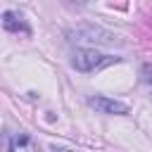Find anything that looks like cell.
<instances>
[{
  "label": "cell",
  "mask_w": 152,
  "mask_h": 152,
  "mask_svg": "<svg viewBox=\"0 0 152 152\" xmlns=\"http://www.w3.org/2000/svg\"><path fill=\"white\" fill-rule=\"evenodd\" d=\"M116 62H119V57H109V55H102L90 48H78L71 57L74 69H78V71H95V69H102V66L116 64Z\"/></svg>",
  "instance_id": "cell-1"
},
{
  "label": "cell",
  "mask_w": 152,
  "mask_h": 152,
  "mask_svg": "<svg viewBox=\"0 0 152 152\" xmlns=\"http://www.w3.org/2000/svg\"><path fill=\"white\" fill-rule=\"evenodd\" d=\"M88 104L100 114H128V104L126 102H119V100H112V97H104V95L90 97Z\"/></svg>",
  "instance_id": "cell-2"
},
{
  "label": "cell",
  "mask_w": 152,
  "mask_h": 152,
  "mask_svg": "<svg viewBox=\"0 0 152 152\" xmlns=\"http://www.w3.org/2000/svg\"><path fill=\"white\" fill-rule=\"evenodd\" d=\"M7 152H38V145L28 133H17V135H12Z\"/></svg>",
  "instance_id": "cell-3"
},
{
  "label": "cell",
  "mask_w": 152,
  "mask_h": 152,
  "mask_svg": "<svg viewBox=\"0 0 152 152\" xmlns=\"http://www.w3.org/2000/svg\"><path fill=\"white\" fill-rule=\"evenodd\" d=\"M2 26L7 28V31H14V33H28V26H26V21H24V17L19 14V12H5L2 14Z\"/></svg>",
  "instance_id": "cell-4"
},
{
  "label": "cell",
  "mask_w": 152,
  "mask_h": 152,
  "mask_svg": "<svg viewBox=\"0 0 152 152\" xmlns=\"http://www.w3.org/2000/svg\"><path fill=\"white\" fill-rule=\"evenodd\" d=\"M140 81L142 83H152V64H142L140 66Z\"/></svg>",
  "instance_id": "cell-5"
},
{
  "label": "cell",
  "mask_w": 152,
  "mask_h": 152,
  "mask_svg": "<svg viewBox=\"0 0 152 152\" xmlns=\"http://www.w3.org/2000/svg\"><path fill=\"white\" fill-rule=\"evenodd\" d=\"M64 2H66V5H78V7H81V5H86L88 0H64Z\"/></svg>",
  "instance_id": "cell-6"
}]
</instances>
